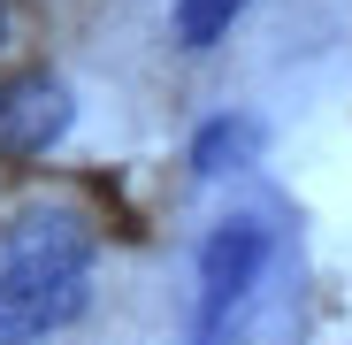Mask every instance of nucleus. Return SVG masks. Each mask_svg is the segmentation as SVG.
<instances>
[{
    "label": "nucleus",
    "instance_id": "1",
    "mask_svg": "<svg viewBox=\"0 0 352 345\" xmlns=\"http://www.w3.org/2000/svg\"><path fill=\"white\" fill-rule=\"evenodd\" d=\"M92 230L69 207H31L8 230V261H0V345H31L85 315L92 292Z\"/></svg>",
    "mask_w": 352,
    "mask_h": 345
},
{
    "label": "nucleus",
    "instance_id": "6",
    "mask_svg": "<svg viewBox=\"0 0 352 345\" xmlns=\"http://www.w3.org/2000/svg\"><path fill=\"white\" fill-rule=\"evenodd\" d=\"M0 39H8V0H0Z\"/></svg>",
    "mask_w": 352,
    "mask_h": 345
},
{
    "label": "nucleus",
    "instance_id": "4",
    "mask_svg": "<svg viewBox=\"0 0 352 345\" xmlns=\"http://www.w3.org/2000/svg\"><path fill=\"white\" fill-rule=\"evenodd\" d=\"M253 154H261V123H253V115H214V123L192 138V169H199V177H222V169H238Z\"/></svg>",
    "mask_w": 352,
    "mask_h": 345
},
{
    "label": "nucleus",
    "instance_id": "5",
    "mask_svg": "<svg viewBox=\"0 0 352 345\" xmlns=\"http://www.w3.org/2000/svg\"><path fill=\"white\" fill-rule=\"evenodd\" d=\"M238 16H245V0H176V39L184 46H214Z\"/></svg>",
    "mask_w": 352,
    "mask_h": 345
},
{
    "label": "nucleus",
    "instance_id": "2",
    "mask_svg": "<svg viewBox=\"0 0 352 345\" xmlns=\"http://www.w3.org/2000/svg\"><path fill=\"white\" fill-rule=\"evenodd\" d=\"M268 253H276V238H268V222H253V215H230L199 246V345L222 337V315L261 284Z\"/></svg>",
    "mask_w": 352,
    "mask_h": 345
},
{
    "label": "nucleus",
    "instance_id": "3",
    "mask_svg": "<svg viewBox=\"0 0 352 345\" xmlns=\"http://www.w3.org/2000/svg\"><path fill=\"white\" fill-rule=\"evenodd\" d=\"M62 131H69V92L54 85L46 70L0 77V154H8V161H31V154H46Z\"/></svg>",
    "mask_w": 352,
    "mask_h": 345
}]
</instances>
